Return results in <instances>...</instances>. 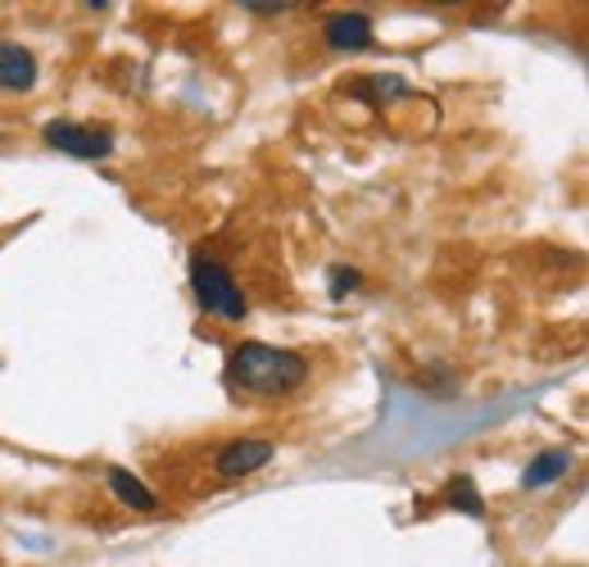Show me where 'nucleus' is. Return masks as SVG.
Segmentation results:
<instances>
[{
    "label": "nucleus",
    "mask_w": 589,
    "mask_h": 567,
    "mask_svg": "<svg viewBox=\"0 0 589 567\" xmlns=\"http://www.w3.org/2000/svg\"><path fill=\"white\" fill-rule=\"evenodd\" d=\"M37 86V55L23 42H0V92H33Z\"/></svg>",
    "instance_id": "nucleus-5"
},
{
    "label": "nucleus",
    "mask_w": 589,
    "mask_h": 567,
    "mask_svg": "<svg viewBox=\"0 0 589 567\" xmlns=\"http://www.w3.org/2000/svg\"><path fill=\"white\" fill-rule=\"evenodd\" d=\"M105 486H109V495L122 504V509H132V513H160V495H154L132 468H109L105 472Z\"/></svg>",
    "instance_id": "nucleus-7"
},
{
    "label": "nucleus",
    "mask_w": 589,
    "mask_h": 567,
    "mask_svg": "<svg viewBox=\"0 0 589 567\" xmlns=\"http://www.w3.org/2000/svg\"><path fill=\"white\" fill-rule=\"evenodd\" d=\"M236 10H245V14H259V19H272V14H286V10H295V0H240Z\"/></svg>",
    "instance_id": "nucleus-12"
},
{
    "label": "nucleus",
    "mask_w": 589,
    "mask_h": 567,
    "mask_svg": "<svg viewBox=\"0 0 589 567\" xmlns=\"http://www.w3.org/2000/svg\"><path fill=\"white\" fill-rule=\"evenodd\" d=\"M445 504H449V509H458V513H468V518H485V499H481L472 476H449Z\"/></svg>",
    "instance_id": "nucleus-10"
},
{
    "label": "nucleus",
    "mask_w": 589,
    "mask_h": 567,
    "mask_svg": "<svg viewBox=\"0 0 589 567\" xmlns=\"http://www.w3.org/2000/svg\"><path fill=\"white\" fill-rule=\"evenodd\" d=\"M567 472H572V450L553 445V450H540L531 463H526V472H521V491H549V486L563 482Z\"/></svg>",
    "instance_id": "nucleus-8"
},
{
    "label": "nucleus",
    "mask_w": 589,
    "mask_h": 567,
    "mask_svg": "<svg viewBox=\"0 0 589 567\" xmlns=\"http://www.w3.org/2000/svg\"><path fill=\"white\" fill-rule=\"evenodd\" d=\"M322 42L340 55H354V50H367L372 46V19L358 14V10H345V14H331L327 27H322Z\"/></svg>",
    "instance_id": "nucleus-6"
},
{
    "label": "nucleus",
    "mask_w": 589,
    "mask_h": 567,
    "mask_svg": "<svg viewBox=\"0 0 589 567\" xmlns=\"http://www.w3.org/2000/svg\"><path fill=\"white\" fill-rule=\"evenodd\" d=\"M42 141L50 145V151L69 155V160H105V155H114V132L86 128V123H78V118H50V123L42 128Z\"/></svg>",
    "instance_id": "nucleus-3"
},
{
    "label": "nucleus",
    "mask_w": 589,
    "mask_h": 567,
    "mask_svg": "<svg viewBox=\"0 0 589 567\" xmlns=\"http://www.w3.org/2000/svg\"><path fill=\"white\" fill-rule=\"evenodd\" d=\"M308 373H314V364L304 354L282 350V345H263V341L236 345L227 359V377L245 395H291L295 386L308 381Z\"/></svg>",
    "instance_id": "nucleus-1"
},
{
    "label": "nucleus",
    "mask_w": 589,
    "mask_h": 567,
    "mask_svg": "<svg viewBox=\"0 0 589 567\" xmlns=\"http://www.w3.org/2000/svg\"><path fill=\"white\" fill-rule=\"evenodd\" d=\"M358 82H363V86H354V96L367 101V105H377V109L390 105V101H409V96H413V86H409L404 78H386V73H381V78H358Z\"/></svg>",
    "instance_id": "nucleus-9"
},
{
    "label": "nucleus",
    "mask_w": 589,
    "mask_h": 567,
    "mask_svg": "<svg viewBox=\"0 0 589 567\" xmlns=\"http://www.w3.org/2000/svg\"><path fill=\"white\" fill-rule=\"evenodd\" d=\"M276 459V445L263 440V436H250V440H227L219 459H213V472L223 476V482H245V476L263 472L268 463Z\"/></svg>",
    "instance_id": "nucleus-4"
},
{
    "label": "nucleus",
    "mask_w": 589,
    "mask_h": 567,
    "mask_svg": "<svg viewBox=\"0 0 589 567\" xmlns=\"http://www.w3.org/2000/svg\"><path fill=\"white\" fill-rule=\"evenodd\" d=\"M186 273H191L196 305H200L204 314L223 318V322H245V314H250V305H245L240 286L232 282V273H227V268H223L219 259L204 255V250H196V255H191V263H186Z\"/></svg>",
    "instance_id": "nucleus-2"
},
{
    "label": "nucleus",
    "mask_w": 589,
    "mask_h": 567,
    "mask_svg": "<svg viewBox=\"0 0 589 567\" xmlns=\"http://www.w3.org/2000/svg\"><path fill=\"white\" fill-rule=\"evenodd\" d=\"M363 286V273L354 263H331V277H327V295L331 300H350V295Z\"/></svg>",
    "instance_id": "nucleus-11"
}]
</instances>
